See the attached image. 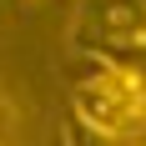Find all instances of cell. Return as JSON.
Returning <instances> with one entry per match:
<instances>
[{
  "mask_svg": "<svg viewBox=\"0 0 146 146\" xmlns=\"http://www.w3.org/2000/svg\"><path fill=\"white\" fill-rule=\"evenodd\" d=\"M66 86H71V116H81L111 146H131L146 136V76L141 71L71 56Z\"/></svg>",
  "mask_w": 146,
  "mask_h": 146,
  "instance_id": "cell-1",
  "label": "cell"
},
{
  "mask_svg": "<svg viewBox=\"0 0 146 146\" xmlns=\"http://www.w3.org/2000/svg\"><path fill=\"white\" fill-rule=\"evenodd\" d=\"M66 45L71 56L146 76V0H76Z\"/></svg>",
  "mask_w": 146,
  "mask_h": 146,
  "instance_id": "cell-2",
  "label": "cell"
},
{
  "mask_svg": "<svg viewBox=\"0 0 146 146\" xmlns=\"http://www.w3.org/2000/svg\"><path fill=\"white\" fill-rule=\"evenodd\" d=\"M60 141H66V146H111L101 131H91L86 121L71 116V111H66V121H60Z\"/></svg>",
  "mask_w": 146,
  "mask_h": 146,
  "instance_id": "cell-3",
  "label": "cell"
},
{
  "mask_svg": "<svg viewBox=\"0 0 146 146\" xmlns=\"http://www.w3.org/2000/svg\"><path fill=\"white\" fill-rule=\"evenodd\" d=\"M10 131H15V111L5 101V91H0V141H10Z\"/></svg>",
  "mask_w": 146,
  "mask_h": 146,
  "instance_id": "cell-4",
  "label": "cell"
},
{
  "mask_svg": "<svg viewBox=\"0 0 146 146\" xmlns=\"http://www.w3.org/2000/svg\"><path fill=\"white\" fill-rule=\"evenodd\" d=\"M0 146H10V141H0Z\"/></svg>",
  "mask_w": 146,
  "mask_h": 146,
  "instance_id": "cell-5",
  "label": "cell"
}]
</instances>
